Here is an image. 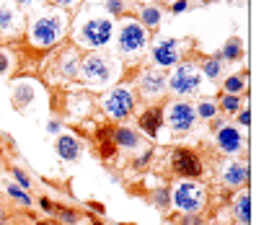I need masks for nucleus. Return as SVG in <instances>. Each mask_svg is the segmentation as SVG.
I'll list each match as a JSON object with an SVG mask.
<instances>
[{"instance_id": "nucleus-6", "label": "nucleus", "mask_w": 269, "mask_h": 225, "mask_svg": "<svg viewBox=\"0 0 269 225\" xmlns=\"http://www.w3.org/2000/svg\"><path fill=\"white\" fill-rule=\"evenodd\" d=\"M163 122H166L171 129H176V132H187V129L197 122V111H194V106L187 104V101H173V104H168V109H166Z\"/></svg>"}, {"instance_id": "nucleus-8", "label": "nucleus", "mask_w": 269, "mask_h": 225, "mask_svg": "<svg viewBox=\"0 0 269 225\" xmlns=\"http://www.w3.org/2000/svg\"><path fill=\"white\" fill-rule=\"evenodd\" d=\"M104 109H106V114H109V117L124 119V117L132 114L134 99H132V94L127 91V88H114V91H109V94H106V99H104Z\"/></svg>"}, {"instance_id": "nucleus-28", "label": "nucleus", "mask_w": 269, "mask_h": 225, "mask_svg": "<svg viewBox=\"0 0 269 225\" xmlns=\"http://www.w3.org/2000/svg\"><path fill=\"white\" fill-rule=\"evenodd\" d=\"M106 8H109V13L119 16V13L124 11V3H122V0H106Z\"/></svg>"}, {"instance_id": "nucleus-24", "label": "nucleus", "mask_w": 269, "mask_h": 225, "mask_svg": "<svg viewBox=\"0 0 269 225\" xmlns=\"http://www.w3.org/2000/svg\"><path fill=\"white\" fill-rule=\"evenodd\" d=\"M62 73L67 78H73L78 73V65H75V55H65V62H62Z\"/></svg>"}, {"instance_id": "nucleus-22", "label": "nucleus", "mask_w": 269, "mask_h": 225, "mask_svg": "<svg viewBox=\"0 0 269 225\" xmlns=\"http://www.w3.org/2000/svg\"><path fill=\"white\" fill-rule=\"evenodd\" d=\"M246 88V80H243V75H231L228 80H226V91L228 94H233V96H238L241 91Z\"/></svg>"}, {"instance_id": "nucleus-12", "label": "nucleus", "mask_w": 269, "mask_h": 225, "mask_svg": "<svg viewBox=\"0 0 269 225\" xmlns=\"http://www.w3.org/2000/svg\"><path fill=\"white\" fill-rule=\"evenodd\" d=\"M140 88H143V94L145 96H161L166 91V78L158 73V70H148L143 78H140Z\"/></svg>"}, {"instance_id": "nucleus-16", "label": "nucleus", "mask_w": 269, "mask_h": 225, "mask_svg": "<svg viewBox=\"0 0 269 225\" xmlns=\"http://www.w3.org/2000/svg\"><path fill=\"white\" fill-rule=\"evenodd\" d=\"M236 217H238L243 225L251 222V199H249V194H241V197L236 199Z\"/></svg>"}, {"instance_id": "nucleus-36", "label": "nucleus", "mask_w": 269, "mask_h": 225, "mask_svg": "<svg viewBox=\"0 0 269 225\" xmlns=\"http://www.w3.org/2000/svg\"><path fill=\"white\" fill-rule=\"evenodd\" d=\"M57 129H60L57 122H50V124H47V132H57Z\"/></svg>"}, {"instance_id": "nucleus-32", "label": "nucleus", "mask_w": 269, "mask_h": 225, "mask_svg": "<svg viewBox=\"0 0 269 225\" xmlns=\"http://www.w3.org/2000/svg\"><path fill=\"white\" fill-rule=\"evenodd\" d=\"M187 8H189V3H187V0H176V3L171 6V11H173V13H184Z\"/></svg>"}, {"instance_id": "nucleus-27", "label": "nucleus", "mask_w": 269, "mask_h": 225, "mask_svg": "<svg viewBox=\"0 0 269 225\" xmlns=\"http://www.w3.org/2000/svg\"><path fill=\"white\" fill-rule=\"evenodd\" d=\"M8 194H11L13 199H18V202H24V205H31V202H29V197H26L24 192H21L18 187H8Z\"/></svg>"}, {"instance_id": "nucleus-11", "label": "nucleus", "mask_w": 269, "mask_h": 225, "mask_svg": "<svg viewBox=\"0 0 269 225\" xmlns=\"http://www.w3.org/2000/svg\"><path fill=\"white\" fill-rule=\"evenodd\" d=\"M153 60L158 62L161 67H168L178 60V44L173 39H158L153 47Z\"/></svg>"}, {"instance_id": "nucleus-37", "label": "nucleus", "mask_w": 269, "mask_h": 225, "mask_svg": "<svg viewBox=\"0 0 269 225\" xmlns=\"http://www.w3.org/2000/svg\"><path fill=\"white\" fill-rule=\"evenodd\" d=\"M55 3H57V6H73L75 0H55Z\"/></svg>"}, {"instance_id": "nucleus-3", "label": "nucleus", "mask_w": 269, "mask_h": 225, "mask_svg": "<svg viewBox=\"0 0 269 225\" xmlns=\"http://www.w3.org/2000/svg\"><path fill=\"white\" fill-rule=\"evenodd\" d=\"M111 36H114V24H111L109 18H91L80 26L78 41L83 44V47L99 50V47H106Z\"/></svg>"}, {"instance_id": "nucleus-17", "label": "nucleus", "mask_w": 269, "mask_h": 225, "mask_svg": "<svg viewBox=\"0 0 269 225\" xmlns=\"http://www.w3.org/2000/svg\"><path fill=\"white\" fill-rule=\"evenodd\" d=\"M202 73H205L210 80H217L222 75V57H207L205 65H202Z\"/></svg>"}, {"instance_id": "nucleus-7", "label": "nucleus", "mask_w": 269, "mask_h": 225, "mask_svg": "<svg viewBox=\"0 0 269 225\" xmlns=\"http://www.w3.org/2000/svg\"><path fill=\"white\" fill-rule=\"evenodd\" d=\"M145 41H148L145 26L129 21V24H124L122 31H119V52L122 55H140L145 50Z\"/></svg>"}, {"instance_id": "nucleus-25", "label": "nucleus", "mask_w": 269, "mask_h": 225, "mask_svg": "<svg viewBox=\"0 0 269 225\" xmlns=\"http://www.w3.org/2000/svg\"><path fill=\"white\" fill-rule=\"evenodd\" d=\"M238 106H241V99H238V96H233V94H228L226 99H222V109L231 111V114H233V111H238Z\"/></svg>"}, {"instance_id": "nucleus-40", "label": "nucleus", "mask_w": 269, "mask_h": 225, "mask_svg": "<svg viewBox=\"0 0 269 225\" xmlns=\"http://www.w3.org/2000/svg\"><path fill=\"white\" fill-rule=\"evenodd\" d=\"M0 225H3V212H0Z\"/></svg>"}, {"instance_id": "nucleus-38", "label": "nucleus", "mask_w": 269, "mask_h": 225, "mask_svg": "<svg viewBox=\"0 0 269 225\" xmlns=\"http://www.w3.org/2000/svg\"><path fill=\"white\" fill-rule=\"evenodd\" d=\"M16 3H18V6H31L34 0H16Z\"/></svg>"}, {"instance_id": "nucleus-19", "label": "nucleus", "mask_w": 269, "mask_h": 225, "mask_svg": "<svg viewBox=\"0 0 269 225\" xmlns=\"http://www.w3.org/2000/svg\"><path fill=\"white\" fill-rule=\"evenodd\" d=\"M241 55H243V50H241L238 36L228 39V41H226V47H222V52H220V57H222V60H238Z\"/></svg>"}, {"instance_id": "nucleus-20", "label": "nucleus", "mask_w": 269, "mask_h": 225, "mask_svg": "<svg viewBox=\"0 0 269 225\" xmlns=\"http://www.w3.org/2000/svg\"><path fill=\"white\" fill-rule=\"evenodd\" d=\"M140 18H143L145 26H158V24H161V11L155 8V6H148V8H143Z\"/></svg>"}, {"instance_id": "nucleus-21", "label": "nucleus", "mask_w": 269, "mask_h": 225, "mask_svg": "<svg viewBox=\"0 0 269 225\" xmlns=\"http://www.w3.org/2000/svg\"><path fill=\"white\" fill-rule=\"evenodd\" d=\"M194 111H197V117H202V119H212L217 114V104L215 101H202Z\"/></svg>"}, {"instance_id": "nucleus-39", "label": "nucleus", "mask_w": 269, "mask_h": 225, "mask_svg": "<svg viewBox=\"0 0 269 225\" xmlns=\"http://www.w3.org/2000/svg\"><path fill=\"white\" fill-rule=\"evenodd\" d=\"M39 225H57V222H47V220H44V222H39Z\"/></svg>"}, {"instance_id": "nucleus-33", "label": "nucleus", "mask_w": 269, "mask_h": 225, "mask_svg": "<svg viewBox=\"0 0 269 225\" xmlns=\"http://www.w3.org/2000/svg\"><path fill=\"white\" fill-rule=\"evenodd\" d=\"M238 119H241V124H243V127H249V124H251V114H249V109H243Z\"/></svg>"}, {"instance_id": "nucleus-5", "label": "nucleus", "mask_w": 269, "mask_h": 225, "mask_svg": "<svg viewBox=\"0 0 269 225\" xmlns=\"http://www.w3.org/2000/svg\"><path fill=\"white\" fill-rule=\"evenodd\" d=\"M168 85L173 88L176 94H182V96H192L199 91V85H202V73L197 70L194 65L184 62V65H178L173 75L168 78Z\"/></svg>"}, {"instance_id": "nucleus-29", "label": "nucleus", "mask_w": 269, "mask_h": 225, "mask_svg": "<svg viewBox=\"0 0 269 225\" xmlns=\"http://www.w3.org/2000/svg\"><path fill=\"white\" fill-rule=\"evenodd\" d=\"M178 225H202V220H199V215H197V212H187Z\"/></svg>"}, {"instance_id": "nucleus-15", "label": "nucleus", "mask_w": 269, "mask_h": 225, "mask_svg": "<svg viewBox=\"0 0 269 225\" xmlns=\"http://www.w3.org/2000/svg\"><path fill=\"white\" fill-rule=\"evenodd\" d=\"M57 153H60L62 161H75L80 155V143L75 138H70V134H62L57 140Z\"/></svg>"}, {"instance_id": "nucleus-4", "label": "nucleus", "mask_w": 269, "mask_h": 225, "mask_svg": "<svg viewBox=\"0 0 269 225\" xmlns=\"http://www.w3.org/2000/svg\"><path fill=\"white\" fill-rule=\"evenodd\" d=\"M173 205L184 212H199L202 205H205V189L197 182H182L173 192Z\"/></svg>"}, {"instance_id": "nucleus-30", "label": "nucleus", "mask_w": 269, "mask_h": 225, "mask_svg": "<svg viewBox=\"0 0 269 225\" xmlns=\"http://www.w3.org/2000/svg\"><path fill=\"white\" fill-rule=\"evenodd\" d=\"M13 176H16V182L21 184V187H31V182H29V176L21 171V168H13Z\"/></svg>"}, {"instance_id": "nucleus-1", "label": "nucleus", "mask_w": 269, "mask_h": 225, "mask_svg": "<svg viewBox=\"0 0 269 225\" xmlns=\"http://www.w3.org/2000/svg\"><path fill=\"white\" fill-rule=\"evenodd\" d=\"M65 34V16L62 13H44L31 21L29 26V41L34 47H52Z\"/></svg>"}, {"instance_id": "nucleus-2", "label": "nucleus", "mask_w": 269, "mask_h": 225, "mask_svg": "<svg viewBox=\"0 0 269 225\" xmlns=\"http://www.w3.org/2000/svg\"><path fill=\"white\" fill-rule=\"evenodd\" d=\"M80 75L91 85H106L117 75V62L106 55H88L80 65Z\"/></svg>"}, {"instance_id": "nucleus-26", "label": "nucleus", "mask_w": 269, "mask_h": 225, "mask_svg": "<svg viewBox=\"0 0 269 225\" xmlns=\"http://www.w3.org/2000/svg\"><path fill=\"white\" fill-rule=\"evenodd\" d=\"M11 65H13V57L8 52H0V75H6L11 70Z\"/></svg>"}, {"instance_id": "nucleus-9", "label": "nucleus", "mask_w": 269, "mask_h": 225, "mask_svg": "<svg viewBox=\"0 0 269 225\" xmlns=\"http://www.w3.org/2000/svg\"><path fill=\"white\" fill-rule=\"evenodd\" d=\"M171 163H173L176 173L189 176V178L202 173V163H199V158H197L192 150H187V148H176L173 155H171Z\"/></svg>"}, {"instance_id": "nucleus-14", "label": "nucleus", "mask_w": 269, "mask_h": 225, "mask_svg": "<svg viewBox=\"0 0 269 225\" xmlns=\"http://www.w3.org/2000/svg\"><path fill=\"white\" fill-rule=\"evenodd\" d=\"M140 127L150 134V138H155V134L161 132V127H163V111H158V109H148L145 114L140 117Z\"/></svg>"}, {"instance_id": "nucleus-10", "label": "nucleus", "mask_w": 269, "mask_h": 225, "mask_svg": "<svg viewBox=\"0 0 269 225\" xmlns=\"http://www.w3.org/2000/svg\"><path fill=\"white\" fill-rule=\"evenodd\" d=\"M217 148H220L222 153H228V155L238 153V150L243 148V134L238 132V127L220 124V129H217Z\"/></svg>"}, {"instance_id": "nucleus-13", "label": "nucleus", "mask_w": 269, "mask_h": 225, "mask_svg": "<svg viewBox=\"0 0 269 225\" xmlns=\"http://www.w3.org/2000/svg\"><path fill=\"white\" fill-rule=\"evenodd\" d=\"M246 178H249V168L243 163H228L222 168V182L228 187H238V184H246Z\"/></svg>"}, {"instance_id": "nucleus-18", "label": "nucleus", "mask_w": 269, "mask_h": 225, "mask_svg": "<svg viewBox=\"0 0 269 225\" xmlns=\"http://www.w3.org/2000/svg\"><path fill=\"white\" fill-rule=\"evenodd\" d=\"M114 140H117L119 145H124V148H138V145H140V138H138L132 129H127V127H119V129L114 132Z\"/></svg>"}, {"instance_id": "nucleus-34", "label": "nucleus", "mask_w": 269, "mask_h": 225, "mask_svg": "<svg viewBox=\"0 0 269 225\" xmlns=\"http://www.w3.org/2000/svg\"><path fill=\"white\" fill-rule=\"evenodd\" d=\"M60 217L65 222H75V212H70V210H60Z\"/></svg>"}, {"instance_id": "nucleus-31", "label": "nucleus", "mask_w": 269, "mask_h": 225, "mask_svg": "<svg viewBox=\"0 0 269 225\" xmlns=\"http://www.w3.org/2000/svg\"><path fill=\"white\" fill-rule=\"evenodd\" d=\"M155 202H158V207H166L168 205V192L166 189H158V192H155Z\"/></svg>"}, {"instance_id": "nucleus-23", "label": "nucleus", "mask_w": 269, "mask_h": 225, "mask_svg": "<svg viewBox=\"0 0 269 225\" xmlns=\"http://www.w3.org/2000/svg\"><path fill=\"white\" fill-rule=\"evenodd\" d=\"M16 26V13L11 8H0V31H8Z\"/></svg>"}, {"instance_id": "nucleus-35", "label": "nucleus", "mask_w": 269, "mask_h": 225, "mask_svg": "<svg viewBox=\"0 0 269 225\" xmlns=\"http://www.w3.org/2000/svg\"><path fill=\"white\" fill-rule=\"evenodd\" d=\"M39 205H41V210H44V212H52V210H55V205H52L50 199H41Z\"/></svg>"}]
</instances>
